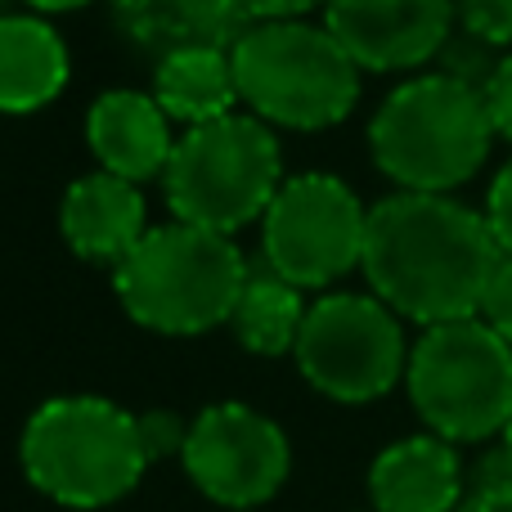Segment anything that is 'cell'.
Returning <instances> with one entry per match:
<instances>
[{
	"instance_id": "obj_1",
	"label": "cell",
	"mask_w": 512,
	"mask_h": 512,
	"mask_svg": "<svg viewBox=\"0 0 512 512\" xmlns=\"http://www.w3.org/2000/svg\"><path fill=\"white\" fill-rule=\"evenodd\" d=\"M499 256L486 212L454 194L396 189L369 207L360 274L405 324L432 328L477 315Z\"/></svg>"
},
{
	"instance_id": "obj_2",
	"label": "cell",
	"mask_w": 512,
	"mask_h": 512,
	"mask_svg": "<svg viewBox=\"0 0 512 512\" xmlns=\"http://www.w3.org/2000/svg\"><path fill=\"white\" fill-rule=\"evenodd\" d=\"M486 90L432 68L405 77L369 117V158L396 189L454 194L495 149Z\"/></svg>"
},
{
	"instance_id": "obj_3",
	"label": "cell",
	"mask_w": 512,
	"mask_h": 512,
	"mask_svg": "<svg viewBox=\"0 0 512 512\" xmlns=\"http://www.w3.org/2000/svg\"><path fill=\"white\" fill-rule=\"evenodd\" d=\"M18 463L32 490L72 512L113 508L149 472L140 423L108 396H50L27 414Z\"/></svg>"
},
{
	"instance_id": "obj_4",
	"label": "cell",
	"mask_w": 512,
	"mask_h": 512,
	"mask_svg": "<svg viewBox=\"0 0 512 512\" xmlns=\"http://www.w3.org/2000/svg\"><path fill=\"white\" fill-rule=\"evenodd\" d=\"M234 234H216L171 216L153 225L126 261L113 265V292L140 328L158 337H198L230 324L248 283Z\"/></svg>"
},
{
	"instance_id": "obj_5",
	"label": "cell",
	"mask_w": 512,
	"mask_h": 512,
	"mask_svg": "<svg viewBox=\"0 0 512 512\" xmlns=\"http://www.w3.org/2000/svg\"><path fill=\"white\" fill-rule=\"evenodd\" d=\"M239 104L274 131H328L360 104L364 68L310 18L248 23L230 45Z\"/></svg>"
},
{
	"instance_id": "obj_6",
	"label": "cell",
	"mask_w": 512,
	"mask_h": 512,
	"mask_svg": "<svg viewBox=\"0 0 512 512\" xmlns=\"http://www.w3.org/2000/svg\"><path fill=\"white\" fill-rule=\"evenodd\" d=\"M283 180L279 131L234 108L180 135L162 171V198L176 221L239 234L261 221Z\"/></svg>"
},
{
	"instance_id": "obj_7",
	"label": "cell",
	"mask_w": 512,
	"mask_h": 512,
	"mask_svg": "<svg viewBox=\"0 0 512 512\" xmlns=\"http://www.w3.org/2000/svg\"><path fill=\"white\" fill-rule=\"evenodd\" d=\"M405 391L427 432L454 445L499 441L512 418V342L481 315L423 328L409 346Z\"/></svg>"
},
{
	"instance_id": "obj_8",
	"label": "cell",
	"mask_w": 512,
	"mask_h": 512,
	"mask_svg": "<svg viewBox=\"0 0 512 512\" xmlns=\"http://www.w3.org/2000/svg\"><path fill=\"white\" fill-rule=\"evenodd\" d=\"M405 319L378 292L328 288L310 301L297 337V373L333 405H373L405 382Z\"/></svg>"
},
{
	"instance_id": "obj_9",
	"label": "cell",
	"mask_w": 512,
	"mask_h": 512,
	"mask_svg": "<svg viewBox=\"0 0 512 512\" xmlns=\"http://www.w3.org/2000/svg\"><path fill=\"white\" fill-rule=\"evenodd\" d=\"M369 207L333 171L288 176L261 216V256L306 292H328L364 261Z\"/></svg>"
},
{
	"instance_id": "obj_10",
	"label": "cell",
	"mask_w": 512,
	"mask_h": 512,
	"mask_svg": "<svg viewBox=\"0 0 512 512\" xmlns=\"http://www.w3.org/2000/svg\"><path fill=\"white\" fill-rule=\"evenodd\" d=\"M185 477L216 508L256 512L283 490L292 472L288 432L265 409L243 400H216L189 418Z\"/></svg>"
},
{
	"instance_id": "obj_11",
	"label": "cell",
	"mask_w": 512,
	"mask_h": 512,
	"mask_svg": "<svg viewBox=\"0 0 512 512\" xmlns=\"http://www.w3.org/2000/svg\"><path fill=\"white\" fill-rule=\"evenodd\" d=\"M324 27L364 72H423L459 32V0H328Z\"/></svg>"
},
{
	"instance_id": "obj_12",
	"label": "cell",
	"mask_w": 512,
	"mask_h": 512,
	"mask_svg": "<svg viewBox=\"0 0 512 512\" xmlns=\"http://www.w3.org/2000/svg\"><path fill=\"white\" fill-rule=\"evenodd\" d=\"M149 203H144V189L126 176L95 167L86 176H77L68 185L59 203V234L72 248V256L90 265H108L135 252V243L149 234Z\"/></svg>"
},
{
	"instance_id": "obj_13",
	"label": "cell",
	"mask_w": 512,
	"mask_h": 512,
	"mask_svg": "<svg viewBox=\"0 0 512 512\" xmlns=\"http://www.w3.org/2000/svg\"><path fill=\"white\" fill-rule=\"evenodd\" d=\"M468 495L459 445L436 432H414L391 441L369 463L373 512H454Z\"/></svg>"
},
{
	"instance_id": "obj_14",
	"label": "cell",
	"mask_w": 512,
	"mask_h": 512,
	"mask_svg": "<svg viewBox=\"0 0 512 512\" xmlns=\"http://www.w3.org/2000/svg\"><path fill=\"white\" fill-rule=\"evenodd\" d=\"M171 117L153 99V90H104L86 113V149L95 153V167L126 176L135 185L162 180L180 135H171Z\"/></svg>"
},
{
	"instance_id": "obj_15",
	"label": "cell",
	"mask_w": 512,
	"mask_h": 512,
	"mask_svg": "<svg viewBox=\"0 0 512 512\" xmlns=\"http://www.w3.org/2000/svg\"><path fill=\"white\" fill-rule=\"evenodd\" d=\"M113 23L153 63L189 45H234L252 23L248 0H113Z\"/></svg>"
},
{
	"instance_id": "obj_16",
	"label": "cell",
	"mask_w": 512,
	"mask_h": 512,
	"mask_svg": "<svg viewBox=\"0 0 512 512\" xmlns=\"http://www.w3.org/2000/svg\"><path fill=\"white\" fill-rule=\"evenodd\" d=\"M72 54L45 14L0 9V113L27 117L63 95Z\"/></svg>"
},
{
	"instance_id": "obj_17",
	"label": "cell",
	"mask_w": 512,
	"mask_h": 512,
	"mask_svg": "<svg viewBox=\"0 0 512 512\" xmlns=\"http://www.w3.org/2000/svg\"><path fill=\"white\" fill-rule=\"evenodd\" d=\"M153 99L176 126H203L239 108L230 45H189L153 63Z\"/></svg>"
},
{
	"instance_id": "obj_18",
	"label": "cell",
	"mask_w": 512,
	"mask_h": 512,
	"mask_svg": "<svg viewBox=\"0 0 512 512\" xmlns=\"http://www.w3.org/2000/svg\"><path fill=\"white\" fill-rule=\"evenodd\" d=\"M306 310H310L306 288H297L283 274H274L270 265H261V270H248V283H243L239 301H234L230 328L243 351L274 360V355L297 351Z\"/></svg>"
},
{
	"instance_id": "obj_19",
	"label": "cell",
	"mask_w": 512,
	"mask_h": 512,
	"mask_svg": "<svg viewBox=\"0 0 512 512\" xmlns=\"http://www.w3.org/2000/svg\"><path fill=\"white\" fill-rule=\"evenodd\" d=\"M454 512H512V468L499 450L481 459L477 481L468 486V495Z\"/></svg>"
},
{
	"instance_id": "obj_20",
	"label": "cell",
	"mask_w": 512,
	"mask_h": 512,
	"mask_svg": "<svg viewBox=\"0 0 512 512\" xmlns=\"http://www.w3.org/2000/svg\"><path fill=\"white\" fill-rule=\"evenodd\" d=\"M459 27L490 50H512V0H459Z\"/></svg>"
},
{
	"instance_id": "obj_21",
	"label": "cell",
	"mask_w": 512,
	"mask_h": 512,
	"mask_svg": "<svg viewBox=\"0 0 512 512\" xmlns=\"http://www.w3.org/2000/svg\"><path fill=\"white\" fill-rule=\"evenodd\" d=\"M135 423H140V441H144V454H149V468L162 459H180V454H185L189 423L176 409H144V414H135Z\"/></svg>"
},
{
	"instance_id": "obj_22",
	"label": "cell",
	"mask_w": 512,
	"mask_h": 512,
	"mask_svg": "<svg viewBox=\"0 0 512 512\" xmlns=\"http://www.w3.org/2000/svg\"><path fill=\"white\" fill-rule=\"evenodd\" d=\"M481 319H486L490 328H495L504 342H512V256L504 252L495 265V274H490L486 283V297H481Z\"/></svg>"
},
{
	"instance_id": "obj_23",
	"label": "cell",
	"mask_w": 512,
	"mask_h": 512,
	"mask_svg": "<svg viewBox=\"0 0 512 512\" xmlns=\"http://www.w3.org/2000/svg\"><path fill=\"white\" fill-rule=\"evenodd\" d=\"M481 212H486L499 252L512 256V158L495 171V180H490V189H486V207H481Z\"/></svg>"
},
{
	"instance_id": "obj_24",
	"label": "cell",
	"mask_w": 512,
	"mask_h": 512,
	"mask_svg": "<svg viewBox=\"0 0 512 512\" xmlns=\"http://www.w3.org/2000/svg\"><path fill=\"white\" fill-rule=\"evenodd\" d=\"M486 108H490V122H495V135L512 144V50L499 54L495 72H490L486 86Z\"/></svg>"
},
{
	"instance_id": "obj_25",
	"label": "cell",
	"mask_w": 512,
	"mask_h": 512,
	"mask_svg": "<svg viewBox=\"0 0 512 512\" xmlns=\"http://www.w3.org/2000/svg\"><path fill=\"white\" fill-rule=\"evenodd\" d=\"M315 9L324 14L328 0H248L252 23H265V18H310Z\"/></svg>"
},
{
	"instance_id": "obj_26",
	"label": "cell",
	"mask_w": 512,
	"mask_h": 512,
	"mask_svg": "<svg viewBox=\"0 0 512 512\" xmlns=\"http://www.w3.org/2000/svg\"><path fill=\"white\" fill-rule=\"evenodd\" d=\"M27 5H32V14H77L95 0H27Z\"/></svg>"
},
{
	"instance_id": "obj_27",
	"label": "cell",
	"mask_w": 512,
	"mask_h": 512,
	"mask_svg": "<svg viewBox=\"0 0 512 512\" xmlns=\"http://www.w3.org/2000/svg\"><path fill=\"white\" fill-rule=\"evenodd\" d=\"M499 450H504V459L512 463V418H508V427H504V436H499Z\"/></svg>"
},
{
	"instance_id": "obj_28",
	"label": "cell",
	"mask_w": 512,
	"mask_h": 512,
	"mask_svg": "<svg viewBox=\"0 0 512 512\" xmlns=\"http://www.w3.org/2000/svg\"><path fill=\"white\" fill-rule=\"evenodd\" d=\"M0 5H5V0H0Z\"/></svg>"
}]
</instances>
